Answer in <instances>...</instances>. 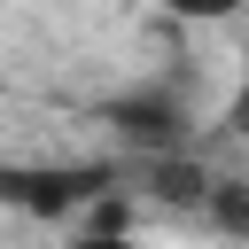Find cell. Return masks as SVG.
Here are the masks:
<instances>
[{"instance_id": "6da1fadb", "label": "cell", "mask_w": 249, "mask_h": 249, "mask_svg": "<svg viewBox=\"0 0 249 249\" xmlns=\"http://www.w3.org/2000/svg\"><path fill=\"white\" fill-rule=\"evenodd\" d=\"M109 124H117L124 148H140V156L187 148V109H179L171 86H140V93H124V101H109Z\"/></svg>"}, {"instance_id": "7a4b0ae2", "label": "cell", "mask_w": 249, "mask_h": 249, "mask_svg": "<svg viewBox=\"0 0 249 249\" xmlns=\"http://www.w3.org/2000/svg\"><path fill=\"white\" fill-rule=\"evenodd\" d=\"M109 187V171H0V202L31 210V218H78L93 195Z\"/></svg>"}, {"instance_id": "3957f363", "label": "cell", "mask_w": 249, "mask_h": 249, "mask_svg": "<svg viewBox=\"0 0 249 249\" xmlns=\"http://www.w3.org/2000/svg\"><path fill=\"white\" fill-rule=\"evenodd\" d=\"M163 16H179V23H226V16H241L249 0H156Z\"/></svg>"}, {"instance_id": "277c9868", "label": "cell", "mask_w": 249, "mask_h": 249, "mask_svg": "<svg viewBox=\"0 0 249 249\" xmlns=\"http://www.w3.org/2000/svg\"><path fill=\"white\" fill-rule=\"evenodd\" d=\"M70 249H140V241H132V233H93V226H78Z\"/></svg>"}]
</instances>
